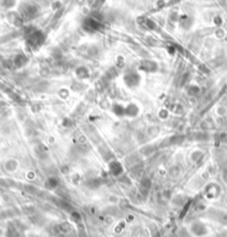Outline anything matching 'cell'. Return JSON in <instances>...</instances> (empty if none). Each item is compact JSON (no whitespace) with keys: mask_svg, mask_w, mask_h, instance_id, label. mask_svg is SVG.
<instances>
[{"mask_svg":"<svg viewBox=\"0 0 227 237\" xmlns=\"http://www.w3.org/2000/svg\"><path fill=\"white\" fill-rule=\"evenodd\" d=\"M26 62H27L26 57L22 54L17 55L16 58H15V60H13V63H15V65H17V67H22V65L26 64Z\"/></svg>","mask_w":227,"mask_h":237,"instance_id":"cell-3","label":"cell"},{"mask_svg":"<svg viewBox=\"0 0 227 237\" xmlns=\"http://www.w3.org/2000/svg\"><path fill=\"white\" fill-rule=\"evenodd\" d=\"M77 73H78V75L80 78H87L89 75L88 69H85L84 67H80V68L77 70Z\"/></svg>","mask_w":227,"mask_h":237,"instance_id":"cell-4","label":"cell"},{"mask_svg":"<svg viewBox=\"0 0 227 237\" xmlns=\"http://www.w3.org/2000/svg\"><path fill=\"white\" fill-rule=\"evenodd\" d=\"M85 27L89 31H97L100 29V22L97 19L90 18V19L85 20Z\"/></svg>","mask_w":227,"mask_h":237,"instance_id":"cell-1","label":"cell"},{"mask_svg":"<svg viewBox=\"0 0 227 237\" xmlns=\"http://www.w3.org/2000/svg\"><path fill=\"white\" fill-rule=\"evenodd\" d=\"M15 2H16V0H1V6L9 9L15 6Z\"/></svg>","mask_w":227,"mask_h":237,"instance_id":"cell-5","label":"cell"},{"mask_svg":"<svg viewBox=\"0 0 227 237\" xmlns=\"http://www.w3.org/2000/svg\"><path fill=\"white\" fill-rule=\"evenodd\" d=\"M125 82L130 85H136L139 83V77H137L136 73H127L125 75Z\"/></svg>","mask_w":227,"mask_h":237,"instance_id":"cell-2","label":"cell"}]
</instances>
